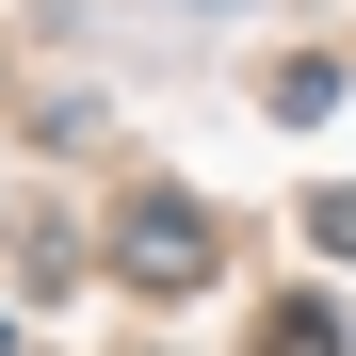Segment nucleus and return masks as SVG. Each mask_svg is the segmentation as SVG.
I'll use <instances>...</instances> for the list:
<instances>
[{"mask_svg":"<svg viewBox=\"0 0 356 356\" xmlns=\"http://www.w3.org/2000/svg\"><path fill=\"white\" fill-rule=\"evenodd\" d=\"M130 275H162V291L211 275V259H195V211H146V227H130Z\"/></svg>","mask_w":356,"mask_h":356,"instance_id":"1","label":"nucleus"}]
</instances>
